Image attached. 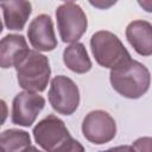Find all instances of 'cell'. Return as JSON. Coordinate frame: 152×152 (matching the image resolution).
<instances>
[{"mask_svg":"<svg viewBox=\"0 0 152 152\" xmlns=\"http://www.w3.org/2000/svg\"><path fill=\"white\" fill-rule=\"evenodd\" d=\"M126 38L134 51L140 56H152V24L137 19L126 27Z\"/></svg>","mask_w":152,"mask_h":152,"instance_id":"cell-11","label":"cell"},{"mask_svg":"<svg viewBox=\"0 0 152 152\" xmlns=\"http://www.w3.org/2000/svg\"><path fill=\"white\" fill-rule=\"evenodd\" d=\"M81 129L83 137L95 145L107 144L116 135V124L114 118L101 109L89 112L82 121Z\"/></svg>","mask_w":152,"mask_h":152,"instance_id":"cell-7","label":"cell"},{"mask_svg":"<svg viewBox=\"0 0 152 152\" xmlns=\"http://www.w3.org/2000/svg\"><path fill=\"white\" fill-rule=\"evenodd\" d=\"M134 152H152V137H140L132 144Z\"/></svg>","mask_w":152,"mask_h":152,"instance_id":"cell-15","label":"cell"},{"mask_svg":"<svg viewBox=\"0 0 152 152\" xmlns=\"http://www.w3.org/2000/svg\"><path fill=\"white\" fill-rule=\"evenodd\" d=\"M56 152H86V151H84L83 145L78 140L71 138L63 146H61Z\"/></svg>","mask_w":152,"mask_h":152,"instance_id":"cell-16","label":"cell"},{"mask_svg":"<svg viewBox=\"0 0 152 152\" xmlns=\"http://www.w3.org/2000/svg\"><path fill=\"white\" fill-rule=\"evenodd\" d=\"M30 51L24 36L10 33L0 42V66L2 69L15 68V65Z\"/></svg>","mask_w":152,"mask_h":152,"instance_id":"cell-10","label":"cell"},{"mask_svg":"<svg viewBox=\"0 0 152 152\" xmlns=\"http://www.w3.org/2000/svg\"><path fill=\"white\" fill-rule=\"evenodd\" d=\"M1 152H23L31 146V137L26 131L10 128L1 132Z\"/></svg>","mask_w":152,"mask_h":152,"instance_id":"cell-14","label":"cell"},{"mask_svg":"<svg viewBox=\"0 0 152 152\" xmlns=\"http://www.w3.org/2000/svg\"><path fill=\"white\" fill-rule=\"evenodd\" d=\"M112 88L122 97L135 100L147 93L151 86L150 70L140 62L129 59L116 69L110 70Z\"/></svg>","mask_w":152,"mask_h":152,"instance_id":"cell-1","label":"cell"},{"mask_svg":"<svg viewBox=\"0 0 152 152\" xmlns=\"http://www.w3.org/2000/svg\"><path fill=\"white\" fill-rule=\"evenodd\" d=\"M23 152H43V151H40V150L37 148L36 146H32V145H31V146H28L26 150H24Z\"/></svg>","mask_w":152,"mask_h":152,"instance_id":"cell-19","label":"cell"},{"mask_svg":"<svg viewBox=\"0 0 152 152\" xmlns=\"http://www.w3.org/2000/svg\"><path fill=\"white\" fill-rule=\"evenodd\" d=\"M48 99L58 114L71 115L80 104V89L68 76L57 75L51 80Z\"/></svg>","mask_w":152,"mask_h":152,"instance_id":"cell-5","label":"cell"},{"mask_svg":"<svg viewBox=\"0 0 152 152\" xmlns=\"http://www.w3.org/2000/svg\"><path fill=\"white\" fill-rule=\"evenodd\" d=\"M138 4L146 12H152V1H138Z\"/></svg>","mask_w":152,"mask_h":152,"instance_id":"cell-18","label":"cell"},{"mask_svg":"<svg viewBox=\"0 0 152 152\" xmlns=\"http://www.w3.org/2000/svg\"><path fill=\"white\" fill-rule=\"evenodd\" d=\"M15 72L20 88L26 91L42 93L46 89L51 76L49 58L39 51L30 50L15 65Z\"/></svg>","mask_w":152,"mask_h":152,"instance_id":"cell-2","label":"cell"},{"mask_svg":"<svg viewBox=\"0 0 152 152\" xmlns=\"http://www.w3.org/2000/svg\"><path fill=\"white\" fill-rule=\"evenodd\" d=\"M32 134L34 141L45 152H56L72 138L64 121L53 114L40 120L33 127Z\"/></svg>","mask_w":152,"mask_h":152,"instance_id":"cell-6","label":"cell"},{"mask_svg":"<svg viewBox=\"0 0 152 152\" xmlns=\"http://www.w3.org/2000/svg\"><path fill=\"white\" fill-rule=\"evenodd\" d=\"M0 6L6 28L11 31H21L32 13V4L25 0H10L2 1Z\"/></svg>","mask_w":152,"mask_h":152,"instance_id":"cell-12","label":"cell"},{"mask_svg":"<svg viewBox=\"0 0 152 152\" xmlns=\"http://www.w3.org/2000/svg\"><path fill=\"white\" fill-rule=\"evenodd\" d=\"M45 106V99L38 93L20 91L12 101L11 121L17 126L30 127Z\"/></svg>","mask_w":152,"mask_h":152,"instance_id":"cell-8","label":"cell"},{"mask_svg":"<svg viewBox=\"0 0 152 152\" xmlns=\"http://www.w3.org/2000/svg\"><path fill=\"white\" fill-rule=\"evenodd\" d=\"M99 152H134L132 145H120L115 147H110L106 151H99Z\"/></svg>","mask_w":152,"mask_h":152,"instance_id":"cell-17","label":"cell"},{"mask_svg":"<svg viewBox=\"0 0 152 152\" xmlns=\"http://www.w3.org/2000/svg\"><path fill=\"white\" fill-rule=\"evenodd\" d=\"M57 28L63 43L74 44L86 33L88 19L82 7L72 1L61 4L56 10Z\"/></svg>","mask_w":152,"mask_h":152,"instance_id":"cell-4","label":"cell"},{"mask_svg":"<svg viewBox=\"0 0 152 152\" xmlns=\"http://www.w3.org/2000/svg\"><path fill=\"white\" fill-rule=\"evenodd\" d=\"M63 63L69 70L76 74H86L91 69V61L87 49L80 42L70 44L64 49Z\"/></svg>","mask_w":152,"mask_h":152,"instance_id":"cell-13","label":"cell"},{"mask_svg":"<svg viewBox=\"0 0 152 152\" xmlns=\"http://www.w3.org/2000/svg\"><path fill=\"white\" fill-rule=\"evenodd\" d=\"M27 38L36 51H52L57 48L53 23L50 15L39 14L32 19L27 28Z\"/></svg>","mask_w":152,"mask_h":152,"instance_id":"cell-9","label":"cell"},{"mask_svg":"<svg viewBox=\"0 0 152 152\" xmlns=\"http://www.w3.org/2000/svg\"><path fill=\"white\" fill-rule=\"evenodd\" d=\"M90 49L96 63L110 70L132 59L120 38L110 31L95 32L90 38Z\"/></svg>","mask_w":152,"mask_h":152,"instance_id":"cell-3","label":"cell"}]
</instances>
